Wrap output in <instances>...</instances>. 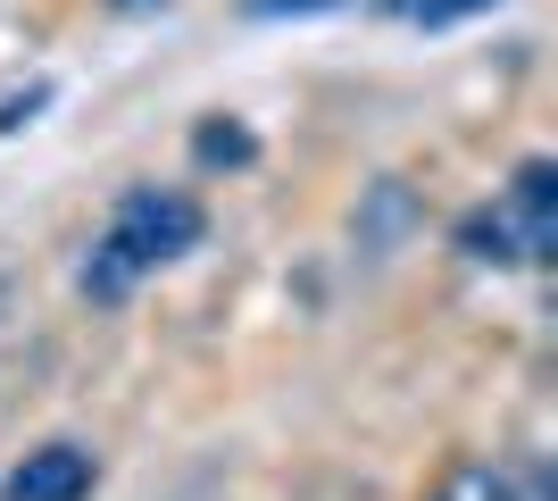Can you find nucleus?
Masks as SVG:
<instances>
[{
  "label": "nucleus",
  "instance_id": "39448f33",
  "mask_svg": "<svg viewBox=\"0 0 558 501\" xmlns=\"http://www.w3.org/2000/svg\"><path fill=\"white\" fill-rule=\"evenodd\" d=\"M484 9H500V0H384V17H400V25H466V17H484Z\"/></svg>",
  "mask_w": 558,
  "mask_h": 501
},
{
  "label": "nucleus",
  "instance_id": "6e6552de",
  "mask_svg": "<svg viewBox=\"0 0 558 501\" xmlns=\"http://www.w3.org/2000/svg\"><path fill=\"white\" fill-rule=\"evenodd\" d=\"M43 100H50V84H25L17 100H0V134H9V126H25L34 109H43Z\"/></svg>",
  "mask_w": 558,
  "mask_h": 501
},
{
  "label": "nucleus",
  "instance_id": "20e7f679",
  "mask_svg": "<svg viewBox=\"0 0 558 501\" xmlns=\"http://www.w3.org/2000/svg\"><path fill=\"white\" fill-rule=\"evenodd\" d=\"M509 210H517V226L534 235V251L550 260V242H558V167L550 159H525V167H517Z\"/></svg>",
  "mask_w": 558,
  "mask_h": 501
},
{
  "label": "nucleus",
  "instance_id": "f03ea898",
  "mask_svg": "<svg viewBox=\"0 0 558 501\" xmlns=\"http://www.w3.org/2000/svg\"><path fill=\"white\" fill-rule=\"evenodd\" d=\"M100 468L84 443H43V452H25L9 477H0V501H93Z\"/></svg>",
  "mask_w": 558,
  "mask_h": 501
},
{
  "label": "nucleus",
  "instance_id": "7ed1b4c3",
  "mask_svg": "<svg viewBox=\"0 0 558 501\" xmlns=\"http://www.w3.org/2000/svg\"><path fill=\"white\" fill-rule=\"evenodd\" d=\"M459 251H466V260H484V267L542 260V251H534V235L517 226V210H509V201H492V210H466V217H459Z\"/></svg>",
  "mask_w": 558,
  "mask_h": 501
},
{
  "label": "nucleus",
  "instance_id": "1a4fd4ad",
  "mask_svg": "<svg viewBox=\"0 0 558 501\" xmlns=\"http://www.w3.org/2000/svg\"><path fill=\"white\" fill-rule=\"evenodd\" d=\"M109 9H125V17H142V9H167V0H109Z\"/></svg>",
  "mask_w": 558,
  "mask_h": 501
},
{
  "label": "nucleus",
  "instance_id": "423d86ee",
  "mask_svg": "<svg viewBox=\"0 0 558 501\" xmlns=\"http://www.w3.org/2000/svg\"><path fill=\"white\" fill-rule=\"evenodd\" d=\"M192 151H201L209 167H217V159H226V167H242V159H251L258 143L242 134V126H201V134H192Z\"/></svg>",
  "mask_w": 558,
  "mask_h": 501
},
{
  "label": "nucleus",
  "instance_id": "f257e3e1",
  "mask_svg": "<svg viewBox=\"0 0 558 501\" xmlns=\"http://www.w3.org/2000/svg\"><path fill=\"white\" fill-rule=\"evenodd\" d=\"M201 235H209V210H201L192 192H175V184H134L125 201H117L109 235L93 242V260H84V293H93V301H125L150 267L201 251Z\"/></svg>",
  "mask_w": 558,
  "mask_h": 501
},
{
  "label": "nucleus",
  "instance_id": "0eeeda50",
  "mask_svg": "<svg viewBox=\"0 0 558 501\" xmlns=\"http://www.w3.org/2000/svg\"><path fill=\"white\" fill-rule=\"evenodd\" d=\"M317 9H350V0H251V17H317Z\"/></svg>",
  "mask_w": 558,
  "mask_h": 501
}]
</instances>
